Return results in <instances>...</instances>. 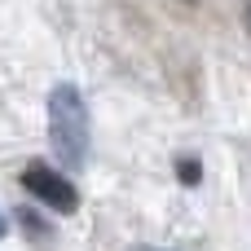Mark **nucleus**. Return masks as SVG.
I'll return each mask as SVG.
<instances>
[{
  "mask_svg": "<svg viewBox=\"0 0 251 251\" xmlns=\"http://www.w3.org/2000/svg\"><path fill=\"white\" fill-rule=\"evenodd\" d=\"M49 141L66 168L84 163L88 154V106L75 84H57L49 93Z\"/></svg>",
  "mask_w": 251,
  "mask_h": 251,
  "instance_id": "nucleus-1",
  "label": "nucleus"
},
{
  "mask_svg": "<svg viewBox=\"0 0 251 251\" xmlns=\"http://www.w3.org/2000/svg\"><path fill=\"white\" fill-rule=\"evenodd\" d=\"M18 185L31 199H40L44 207H53V212H75L79 207V190L71 185V176L57 172V168H49V163H40V159L18 172Z\"/></svg>",
  "mask_w": 251,
  "mask_h": 251,
  "instance_id": "nucleus-2",
  "label": "nucleus"
},
{
  "mask_svg": "<svg viewBox=\"0 0 251 251\" xmlns=\"http://www.w3.org/2000/svg\"><path fill=\"white\" fill-rule=\"evenodd\" d=\"M176 176H181V185H199V181H203V168H199L194 159H181V163H176Z\"/></svg>",
  "mask_w": 251,
  "mask_h": 251,
  "instance_id": "nucleus-3",
  "label": "nucleus"
},
{
  "mask_svg": "<svg viewBox=\"0 0 251 251\" xmlns=\"http://www.w3.org/2000/svg\"><path fill=\"white\" fill-rule=\"evenodd\" d=\"M4 229H9V221H4V216H0V238H4Z\"/></svg>",
  "mask_w": 251,
  "mask_h": 251,
  "instance_id": "nucleus-4",
  "label": "nucleus"
},
{
  "mask_svg": "<svg viewBox=\"0 0 251 251\" xmlns=\"http://www.w3.org/2000/svg\"><path fill=\"white\" fill-rule=\"evenodd\" d=\"M247 31H251V4H247Z\"/></svg>",
  "mask_w": 251,
  "mask_h": 251,
  "instance_id": "nucleus-5",
  "label": "nucleus"
}]
</instances>
